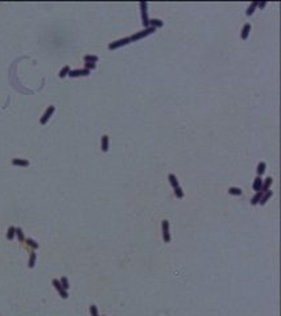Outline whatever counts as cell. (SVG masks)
Masks as SVG:
<instances>
[{
	"instance_id": "24",
	"label": "cell",
	"mask_w": 281,
	"mask_h": 316,
	"mask_svg": "<svg viewBox=\"0 0 281 316\" xmlns=\"http://www.w3.org/2000/svg\"><path fill=\"white\" fill-rule=\"evenodd\" d=\"M15 231H16L15 227H9L8 228V232H7V238H8V240H13V237L16 236Z\"/></svg>"
},
{
	"instance_id": "4",
	"label": "cell",
	"mask_w": 281,
	"mask_h": 316,
	"mask_svg": "<svg viewBox=\"0 0 281 316\" xmlns=\"http://www.w3.org/2000/svg\"><path fill=\"white\" fill-rule=\"evenodd\" d=\"M131 42V40L130 37H124V38H120V40H118V41H114V42H111L110 45H108V49L110 50H115V49H119V48H121V46H125V45H128Z\"/></svg>"
},
{
	"instance_id": "18",
	"label": "cell",
	"mask_w": 281,
	"mask_h": 316,
	"mask_svg": "<svg viewBox=\"0 0 281 316\" xmlns=\"http://www.w3.org/2000/svg\"><path fill=\"white\" fill-rule=\"evenodd\" d=\"M262 195H263V192H262V191L256 192V194L253 195V198L251 199V204H252V205H256V204H259L260 199H262Z\"/></svg>"
},
{
	"instance_id": "28",
	"label": "cell",
	"mask_w": 281,
	"mask_h": 316,
	"mask_svg": "<svg viewBox=\"0 0 281 316\" xmlns=\"http://www.w3.org/2000/svg\"><path fill=\"white\" fill-rule=\"evenodd\" d=\"M90 314H91V316H99L97 306H94V304L90 306Z\"/></svg>"
},
{
	"instance_id": "21",
	"label": "cell",
	"mask_w": 281,
	"mask_h": 316,
	"mask_svg": "<svg viewBox=\"0 0 281 316\" xmlns=\"http://www.w3.org/2000/svg\"><path fill=\"white\" fill-rule=\"evenodd\" d=\"M25 242L28 247H31L32 249H37L38 248V242H36L33 238H25Z\"/></svg>"
},
{
	"instance_id": "13",
	"label": "cell",
	"mask_w": 281,
	"mask_h": 316,
	"mask_svg": "<svg viewBox=\"0 0 281 316\" xmlns=\"http://www.w3.org/2000/svg\"><path fill=\"white\" fill-rule=\"evenodd\" d=\"M272 195H273V192H272V191H267V192H264V194L262 195V199H260L259 204H260V205H264L271 198H272Z\"/></svg>"
},
{
	"instance_id": "14",
	"label": "cell",
	"mask_w": 281,
	"mask_h": 316,
	"mask_svg": "<svg viewBox=\"0 0 281 316\" xmlns=\"http://www.w3.org/2000/svg\"><path fill=\"white\" fill-rule=\"evenodd\" d=\"M100 148H102V152H108V136L104 134L102 136V141H100Z\"/></svg>"
},
{
	"instance_id": "11",
	"label": "cell",
	"mask_w": 281,
	"mask_h": 316,
	"mask_svg": "<svg viewBox=\"0 0 281 316\" xmlns=\"http://www.w3.org/2000/svg\"><path fill=\"white\" fill-rule=\"evenodd\" d=\"M272 182H273V179L268 177V178H265L263 181V186H262V192L264 194V192H267V191H269V187H271V185H272Z\"/></svg>"
},
{
	"instance_id": "23",
	"label": "cell",
	"mask_w": 281,
	"mask_h": 316,
	"mask_svg": "<svg viewBox=\"0 0 281 316\" xmlns=\"http://www.w3.org/2000/svg\"><path fill=\"white\" fill-rule=\"evenodd\" d=\"M69 71H70V67L69 66H64V67L61 69V71H59V78H65V76L69 75Z\"/></svg>"
},
{
	"instance_id": "25",
	"label": "cell",
	"mask_w": 281,
	"mask_h": 316,
	"mask_svg": "<svg viewBox=\"0 0 281 316\" xmlns=\"http://www.w3.org/2000/svg\"><path fill=\"white\" fill-rule=\"evenodd\" d=\"M15 233H16V236H17V238H19V241H20V242L25 241V237H24V233H22V229H21V228H16Z\"/></svg>"
},
{
	"instance_id": "3",
	"label": "cell",
	"mask_w": 281,
	"mask_h": 316,
	"mask_svg": "<svg viewBox=\"0 0 281 316\" xmlns=\"http://www.w3.org/2000/svg\"><path fill=\"white\" fill-rule=\"evenodd\" d=\"M161 232H163V240L165 242H170V232H169V221L163 220L161 221Z\"/></svg>"
},
{
	"instance_id": "6",
	"label": "cell",
	"mask_w": 281,
	"mask_h": 316,
	"mask_svg": "<svg viewBox=\"0 0 281 316\" xmlns=\"http://www.w3.org/2000/svg\"><path fill=\"white\" fill-rule=\"evenodd\" d=\"M90 74H91V71H88V70L78 69V70H70L67 76H70V78H79V76H88Z\"/></svg>"
},
{
	"instance_id": "26",
	"label": "cell",
	"mask_w": 281,
	"mask_h": 316,
	"mask_svg": "<svg viewBox=\"0 0 281 316\" xmlns=\"http://www.w3.org/2000/svg\"><path fill=\"white\" fill-rule=\"evenodd\" d=\"M257 8V3H252V4H251L248 8H247V11H246V15L247 16H251L252 15L253 12H255V9Z\"/></svg>"
},
{
	"instance_id": "16",
	"label": "cell",
	"mask_w": 281,
	"mask_h": 316,
	"mask_svg": "<svg viewBox=\"0 0 281 316\" xmlns=\"http://www.w3.org/2000/svg\"><path fill=\"white\" fill-rule=\"evenodd\" d=\"M83 59H85V62H88V63H97L99 61V58L97 55H91V54H86Z\"/></svg>"
},
{
	"instance_id": "1",
	"label": "cell",
	"mask_w": 281,
	"mask_h": 316,
	"mask_svg": "<svg viewBox=\"0 0 281 316\" xmlns=\"http://www.w3.org/2000/svg\"><path fill=\"white\" fill-rule=\"evenodd\" d=\"M154 32H156V29L152 28V26H148V28H144V31L137 32L136 34L131 36L130 40H131V42L132 41H137V40H141V38L147 37V36H149V34H152V33H154Z\"/></svg>"
},
{
	"instance_id": "15",
	"label": "cell",
	"mask_w": 281,
	"mask_h": 316,
	"mask_svg": "<svg viewBox=\"0 0 281 316\" xmlns=\"http://www.w3.org/2000/svg\"><path fill=\"white\" fill-rule=\"evenodd\" d=\"M168 179H169V183H170V186L173 188H176V187H178V179H177V177L174 174H169L168 175Z\"/></svg>"
},
{
	"instance_id": "30",
	"label": "cell",
	"mask_w": 281,
	"mask_h": 316,
	"mask_svg": "<svg viewBox=\"0 0 281 316\" xmlns=\"http://www.w3.org/2000/svg\"><path fill=\"white\" fill-rule=\"evenodd\" d=\"M265 5H267V3H257V7H259V8H264Z\"/></svg>"
},
{
	"instance_id": "20",
	"label": "cell",
	"mask_w": 281,
	"mask_h": 316,
	"mask_svg": "<svg viewBox=\"0 0 281 316\" xmlns=\"http://www.w3.org/2000/svg\"><path fill=\"white\" fill-rule=\"evenodd\" d=\"M229 194L234 195V196H240V195H242V190H240L239 187H230L229 188Z\"/></svg>"
},
{
	"instance_id": "17",
	"label": "cell",
	"mask_w": 281,
	"mask_h": 316,
	"mask_svg": "<svg viewBox=\"0 0 281 316\" xmlns=\"http://www.w3.org/2000/svg\"><path fill=\"white\" fill-rule=\"evenodd\" d=\"M265 167H267V165H265V162H260L259 165H257V169H256V173H257V175L259 177H262V175L265 173Z\"/></svg>"
},
{
	"instance_id": "2",
	"label": "cell",
	"mask_w": 281,
	"mask_h": 316,
	"mask_svg": "<svg viewBox=\"0 0 281 316\" xmlns=\"http://www.w3.org/2000/svg\"><path fill=\"white\" fill-rule=\"evenodd\" d=\"M148 4L145 1L140 3V11H141V22H143L144 28H148L149 26V17H148Z\"/></svg>"
},
{
	"instance_id": "19",
	"label": "cell",
	"mask_w": 281,
	"mask_h": 316,
	"mask_svg": "<svg viewBox=\"0 0 281 316\" xmlns=\"http://www.w3.org/2000/svg\"><path fill=\"white\" fill-rule=\"evenodd\" d=\"M36 253L34 252H31V255H29V262H28V267L29 269H32V267H34V265H36Z\"/></svg>"
},
{
	"instance_id": "29",
	"label": "cell",
	"mask_w": 281,
	"mask_h": 316,
	"mask_svg": "<svg viewBox=\"0 0 281 316\" xmlns=\"http://www.w3.org/2000/svg\"><path fill=\"white\" fill-rule=\"evenodd\" d=\"M97 67V65L95 63H88V62H85V69L88 70V71H91V70H94Z\"/></svg>"
},
{
	"instance_id": "7",
	"label": "cell",
	"mask_w": 281,
	"mask_h": 316,
	"mask_svg": "<svg viewBox=\"0 0 281 316\" xmlns=\"http://www.w3.org/2000/svg\"><path fill=\"white\" fill-rule=\"evenodd\" d=\"M52 283H53V286H54V287H55V290H57V291L59 292V295H61V298H64V299H67V297H69L67 291H66L65 288L61 286V282H59L58 279H53V281H52Z\"/></svg>"
},
{
	"instance_id": "9",
	"label": "cell",
	"mask_w": 281,
	"mask_h": 316,
	"mask_svg": "<svg viewBox=\"0 0 281 316\" xmlns=\"http://www.w3.org/2000/svg\"><path fill=\"white\" fill-rule=\"evenodd\" d=\"M250 32H251V24H250V22H247V24H244L243 29H242V33H240V37H242V40L248 38Z\"/></svg>"
},
{
	"instance_id": "8",
	"label": "cell",
	"mask_w": 281,
	"mask_h": 316,
	"mask_svg": "<svg viewBox=\"0 0 281 316\" xmlns=\"http://www.w3.org/2000/svg\"><path fill=\"white\" fill-rule=\"evenodd\" d=\"M12 165L13 166H21V167H28L29 166V161L22 158H13L12 159Z\"/></svg>"
},
{
	"instance_id": "27",
	"label": "cell",
	"mask_w": 281,
	"mask_h": 316,
	"mask_svg": "<svg viewBox=\"0 0 281 316\" xmlns=\"http://www.w3.org/2000/svg\"><path fill=\"white\" fill-rule=\"evenodd\" d=\"M59 282H61V286H62V287H64L65 290L67 291V288L70 287V285H69V281H67V278H66V277H62L61 279H59Z\"/></svg>"
},
{
	"instance_id": "12",
	"label": "cell",
	"mask_w": 281,
	"mask_h": 316,
	"mask_svg": "<svg viewBox=\"0 0 281 316\" xmlns=\"http://www.w3.org/2000/svg\"><path fill=\"white\" fill-rule=\"evenodd\" d=\"M149 26L157 29V28H163L164 26V21H161L160 19H149Z\"/></svg>"
},
{
	"instance_id": "10",
	"label": "cell",
	"mask_w": 281,
	"mask_h": 316,
	"mask_svg": "<svg viewBox=\"0 0 281 316\" xmlns=\"http://www.w3.org/2000/svg\"><path fill=\"white\" fill-rule=\"evenodd\" d=\"M262 186H263V179H262V177L257 175V177L255 178V181H253L252 187H253V190H255L256 192H259V191H262Z\"/></svg>"
},
{
	"instance_id": "5",
	"label": "cell",
	"mask_w": 281,
	"mask_h": 316,
	"mask_svg": "<svg viewBox=\"0 0 281 316\" xmlns=\"http://www.w3.org/2000/svg\"><path fill=\"white\" fill-rule=\"evenodd\" d=\"M54 111H55V107H54V105H49V107L46 108L45 114L42 115V117L40 119V124H41V125H45L46 123H48L49 119L52 117V115L54 114Z\"/></svg>"
},
{
	"instance_id": "22",
	"label": "cell",
	"mask_w": 281,
	"mask_h": 316,
	"mask_svg": "<svg viewBox=\"0 0 281 316\" xmlns=\"http://www.w3.org/2000/svg\"><path fill=\"white\" fill-rule=\"evenodd\" d=\"M174 190V195H176V198H178V199H182L184 196H185V194H184V190L180 187V186H178V187H176V188H173Z\"/></svg>"
}]
</instances>
